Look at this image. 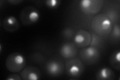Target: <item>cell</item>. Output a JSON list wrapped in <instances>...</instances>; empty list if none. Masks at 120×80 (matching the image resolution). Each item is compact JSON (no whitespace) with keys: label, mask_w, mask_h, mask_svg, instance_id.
Returning a JSON list of instances; mask_svg holds the SVG:
<instances>
[{"label":"cell","mask_w":120,"mask_h":80,"mask_svg":"<svg viewBox=\"0 0 120 80\" xmlns=\"http://www.w3.org/2000/svg\"><path fill=\"white\" fill-rule=\"evenodd\" d=\"M103 5L104 1L102 0H82L79 3L81 10L87 14L94 15L98 13Z\"/></svg>","instance_id":"4"},{"label":"cell","mask_w":120,"mask_h":80,"mask_svg":"<svg viewBox=\"0 0 120 80\" xmlns=\"http://www.w3.org/2000/svg\"><path fill=\"white\" fill-rule=\"evenodd\" d=\"M47 73L52 76H58L63 70L62 65L57 61L52 60L49 62L46 66Z\"/></svg>","instance_id":"11"},{"label":"cell","mask_w":120,"mask_h":80,"mask_svg":"<svg viewBox=\"0 0 120 80\" xmlns=\"http://www.w3.org/2000/svg\"><path fill=\"white\" fill-rule=\"evenodd\" d=\"M112 22L106 14H101L93 18L92 27L94 31L100 36H106L112 30Z\"/></svg>","instance_id":"1"},{"label":"cell","mask_w":120,"mask_h":80,"mask_svg":"<svg viewBox=\"0 0 120 80\" xmlns=\"http://www.w3.org/2000/svg\"><path fill=\"white\" fill-rule=\"evenodd\" d=\"M96 78L98 80H112L115 79V75L110 68L104 67L97 72Z\"/></svg>","instance_id":"12"},{"label":"cell","mask_w":120,"mask_h":80,"mask_svg":"<svg viewBox=\"0 0 120 80\" xmlns=\"http://www.w3.org/2000/svg\"><path fill=\"white\" fill-rule=\"evenodd\" d=\"M66 70L70 77L77 78L82 75L84 70L83 64L78 59H71L66 64Z\"/></svg>","instance_id":"5"},{"label":"cell","mask_w":120,"mask_h":80,"mask_svg":"<svg viewBox=\"0 0 120 80\" xmlns=\"http://www.w3.org/2000/svg\"><path fill=\"white\" fill-rule=\"evenodd\" d=\"M63 35L66 38H71L73 35V30L70 29H66L63 32Z\"/></svg>","instance_id":"19"},{"label":"cell","mask_w":120,"mask_h":80,"mask_svg":"<svg viewBox=\"0 0 120 80\" xmlns=\"http://www.w3.org/2000/svg\"><path fill=\"white\" fill-rule=\"evenodd\" d=\"M46 5L50 9H56L58 8L61 4V1L59 0H47L45 2Z\"/></svg>","instance_id":"15"},{"label":"cell","mask_w":120,"mask_h":80,"mask_svg":"<svg viewBox=\"0 0 120 80\" xmlns=\"http://www.w3.org/2000/svg\"><path fill=\"white\" fill-rule=\"evenodd\" d=\"M92 39L91 34L85 30L78 31L74 38L75 45L78 47L86 48L89 46Z\"/></svg>","instance_id":"6"},{"label":"cell","mask_w":120,"mask_h":80,"mask_svg":"<svg viewBox=\"0 0 120 80\" xmlns=\"http://www.w3.org/2000/svg\"><path fill=\"white\" fill-rule=\"evenodd\" d=\"M21 76L18 74H13L9 75L6 78V80H22Z\"/></svg>","instance_id":"18"},{"label":"cell","mask_w":120,"mask_h":80,"mask_svg":"<svg viewBox=\"0 0 120 80\" xmlns=\"http://www.w3.org/2000/svg\"><path fill=\"white\" fill-rule=\"evenodd\" d=\"M26 60L25 57L21 53H13L7 57L6 66L10 72L17 73L21 72L25 68Z\"/></svg>","instance_id":"2"},{"label":"cell","mask_w":120,"mask_h":80,"mask_svg":"<svg viewBox=\"0 0 120 80\" xmlns=\"http://www.w3.org/2000/svg\"><path fill=\"white\" fill-rule=\"evenodd\" d=\"M8 2L11 5H17L22 3V0H10V1H8Z\"/></svg>","instance_id":"20"},{"label":"cell","mask_w":120,"mask_h":80,"mask_svg":"<svg viewBox=\"0 0 120 80\" xmlns=\"http://www.w3.org/2000/svg\"><path fill=\"white\" fill-rule=\"evenodd\" d=\"M20 18L24 25H31L36 23L39 20L40 13L35 7L29 6L25 8L21 11Z\"/></svg>","instance_id":"3"},{"label":"cell","mask_w":120,"mask_h":80,"mask_svg":"<svg viewBox=\"0 0 120 80\" xmlns=\"http://www.w3.org/2000/svg\"><path fill=\"white\" fill-rule=\"evenodd\" d=\"M2 45L1 44L0 45V53H2Z\"/></svg>","instance_id":"21"},{"label":"cell","mask_w":120,"mask_h":80,"mask_svg":"<svg viewBox=\"0 0 120 80\" xmlns=\"http://www.w3.org/2000/svg\"><path fill=\"white\" fill-rule=\"evenodd\" d=\"M77 49L72 43H65L60 48V53L61 56L66 59H71L75 57L77 54Z\"/></svg>","instance_id":"10"},{"label":"cell","mask_w":120,"mask_h":80,"mask_svg":"<svg viewBox=\"0 0 120 80\" xmlns=\"http://www.w3.org/2000/svg\"><path fill=\"white\" fill-rule=\"evenodd\" d=\"M112 34L111 36L115 38V39H120V26L118 24H116L114 26L112 30Z\"/></svg>","instance_id":"17"},{"label":"cell","mask_w":120,"mask_h":80,"mask_svg":"<svg viewBox=\"0 0 120 80\" xmlns=\"http://www.w3.org/2000/svg\"><path fill=\"white\" fill-rule=\"evenodd\" d=\"M80 56L86 63L93 64L99 59L100 53L97 48L90 46L82 49Z\"/></svg>","instance_id":"7"},{"label":"cell","mask_w":120,"mask_h":80,"mask_svg":"<svg viewBox=\"0 0 120 80\" xmlns=\"http://www.w3.org/2000/svg\"><path fill=\"white\" fill-rule=\"evenodd\" d=\"M3 27L8 32H14L19 28L20 23L17 18L13 16H10L3 20Z\"/></svg>","instance_id":"9"},{"label":"cell","mask_w":120,"mask_h":80,"mask_svg":"<svg viewBox=\"0 0 120 80\" xmlns=\"http://www.w3.org/2000/svg\"><path fill=\"white\" fill-rule=\"evenodd\" d=\"M21 76L22 80H38L41 78V74L38 68L34 66H28L22 71Z\"/></svg>","instance_id":"8"},{"label":"cell","mask_w":120,"mask_h":80,"mask_svg":"<svg viewBox=\"0 0 120 80\" xmlns=\"http://www.w3.org/2000/svg\"><path fill=\"white\" fill-rule=\"evenodd\" d=\"M91 36L92 39L89 46L97 49L98 47H100V45L102 44V40L100 37V36L97 35V34L93 33V34H91Z\"/></svg>","instance_id":"14"},{"label":"cell","mask_w":120,"mask_h":80,"mask_svg":"<svg viewBox=\"0 0 120 80\" xmlns=\"http://www.w3.org/2000/svg\"><path fill=\"white\" fill-rule=\"evenodd\" d=\"M106 15L110 19L112 23H114L115 22L118 20L119 15L114 10H110L108 11L107 14Z\"/></svg>","instance_id":"16"},{"label":"cell","mask_w":120,"mask_h":80,"mask_svg":"<svg viewBox=\"0 0 120 80\" xmlns=\"http://www.w3.org/2000/svg\"><path fill=\"white\" fill-rule=\"evenodd\" d=\"M110 62L111 65L115 69H120V51L117 50L114 52L110 57Z\"/></svg>","instance_id":"13"}]
</instances>
